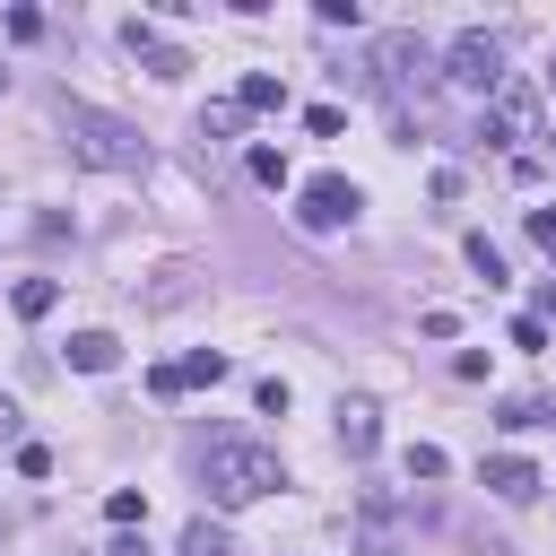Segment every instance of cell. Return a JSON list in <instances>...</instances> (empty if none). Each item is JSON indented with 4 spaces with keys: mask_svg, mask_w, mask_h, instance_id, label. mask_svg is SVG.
<instances>
[{
    "mask_svg": "<svg viewBox=\"0 0 556 556\" xmlns=\"http://www.w3.org/2000/svg\"><path fill=\"white\" fill-rule=\"evenodd\" d=\"M61 139H70V156L96 165V174H148V139H139L122 113H96V104L61 96Z\"/></svg>",
    "mask_w": 556,
    "mask_h": 556,
    "instance_id": "cell-1",
    "label": "cell"
},
{
    "mask_svg": "<svg viewBox=\"0 0 556 556\" xmlns=\"http://www.w3.org/2000/svg\"><path fill=\"white\" fill-rule=\"evenodd\" d=\"M200 486H208V504L243 513V504H261L269 486H287V469H278V452H269V443H208Z\"/></svg>",
    "mask_w": 556,
    "mask_h": 556,
    "instance_id": "cell-2",
    "label": "cell"
},
{
    "mask_svg": "<svg viewBox=\"0 0 556 556\" xmlns=\"http://www.w3.org/2000/svg\"><path fill=\"white\" fill-rule=\"evenodd\" d=\"M443 78H452V87H478V96H495V87H504V43H495L486 26H460V35L443 43Z\"/></svg>",
    "mask_w": 556,
    "mask_h": 556,
    "instance_id": "cell-3",
    "label": "cell"
},
{
    "mask_svg": "<svg viewBox=\"0 0 556 556\" xmlns=\"http://www.w3.org/2000/svg\"><path fill=\"white\" fill-rule=\"evenodd\" d=\"M356 208H365V191H356L348 174H313V182L295 191V226H304V235H339Z\"/></svg>",
    "mask_w": 556,
    "mask_h": 556,
    "instance_id": "cell-4",
    "label": "cell"
},
{
    "mask_svg": "<svg viewBox=\"0 0 556 556\" xmlns=\"http://www.w3.org/2000/svg\"><path fill=\"white\" fill-rule=\"evenodd\" d=\"M426 70H434V52H426L417 35H374V87H382V96H400V87L426 78Z\"/></svg>",
    "mask_w": 556,
    "mask_h": 556,
    "instance_id": "cell-5",
    "label": "cell"
},
{
    "mask_svg": "<svg viewBox=\"0 0 556 556\" xmlns=\"http://www.w3.org/2000/svg\"><path fill=\"white\" fill-rule=\"evenodd\" d=\"M530 122H539V96H530V78H504V87L486 96V139H530Z\"/></svg>",
    "mask_w": 556,
    "mask_h": 556,
    "instance_id": "cell-6",
    "label": "cell"
},
{
    "mask_svg": "<svg viewBox=\"0 0 556 556\" xmlns=\"http://www.w3.org/2000/svg\"><path fill=\"white\" fill-rule=\"evenodd\" d=\"M478 478H486V486H495L504 504H530V495L547 486V478H539V469H530L521 452H486V469H478Z\"/></svg>",
    "mask_w": 556,
    "mask_h": 556,
    "instance_id": "cell-7",
    "label": "cell"
},
{
    "mask_svg": "<svg viewBox=\"0 0 556 556\" xmlns=\"http://www.w3.org/2000/svg\"><path fill=\"white\" fill-rule=\"evenodd\" d=\"M122 43H130V52H139V61L156 70V78H182V70H191V61H182V52H174V43H165V35L148 26V17H130V26H122Z\"/></svg>",
    "mask_w": 556,
    "mask_h": 556,
    "instance_id": "cell-8",
    "label": "cell"
},
{
    "mask_svg": "<svg viewBox=\"0 0 556 556\" xmlns=\"http://www.w3.org/2000/svg\"><path fill=\"white\" fill-rule=\"evenodd\" d=\"M339 443H348V460H365V452L382 443V417H374V400H339Z\"/></svg>",
    "mask_w": 556,
    "mask_h": 556,
    "instance_id": "cell-9",
    "label": "cell"
},
{
    "mask_svg": "<svg viewBox=\"0 0 556 556\" xmlns=\"http://www.w3.org/2000/svg\"><path fill=\"white\" fill-rule=\"evenodd\" d=\"M70 365H78V374H113V365H122V339H113V330H78V339H70Z\"/></svg>",
    "mask_w": 556,
    "mask_h": 556,
    "instance_id": "cell-10",
    "label": "cell"
},
{
    "mask_svg": "<svg viewBox=\"0 0 556 556\" xmlns=\"http://www.w3.org/2000/svg\"><path fill=\"white\" fill-rule=\"evenodd\" d=\"M9 304H17V321H43V313L61 304V287H52V278H17V287H9Z\"/></svg>",
    "mask_w": 556,
    "mask_h": 556,
    "instance_id": "cell-11",
    "label": "cell"
},
{
    "mask_svg": "<svg viewBox=\"0 0 556 556\" xmlns=\"http://www.w3.org/2000/svg\"><path fill=\"white\" fill-rule=\"evenodd\" d=\"M235 104H243V113H278V104H287V87H278V78H269V70H252V78H243V96H235Z\"/></svg>",
    "mask_w": 556,
    "mask_h": 556,
    "instance_id": "cell-12",
    "label": "cell"
},
{
    "mask_svg": "<svg viewBox=\"0 0 556 556\" xmlns=\"http://www.w3.org/2000/svg\"><path fill=\"white\" fill-rule=\"evenodd\" d=\"M208 382H226V356L217 348H191L182 356V391H208Z\"/></svg>",
    "mask_w": 556,
    "mask_h": 556,
    "instance_id": "cell-13",
    "label": "cell"
},
{
    "mask_svg": "<svg viewBox=\"0 0 556 556\" xmlns=\"http://www.w3.org/2000/svg\"><path fill=\"white\" fill-rule=\"evenodd\" d=\"M547 417H556V400H504V417H495V426H513V434H521V426H547Z\"/></svg>",
    "mask_w": 556,
    "mask_h": 556,
    "instance_id": "cell-14",
    "label": "cell"
},
{
    "mask_svg": "<svg viewBox=\"0 0 556 556\" xmlns=\"http://www.w3.org/2000/svg\"><path fill=\"white\" fill-rule=\"evenodd\" d=\"M226 130H243V104H208L200 113V139H226Z\"/></svg>",
    "mask_w": 556,
    "mask_h": 556,
    "instance_id": "cell-15",
    "label": "cell"
},
{
    "mask_svg": "<svg viewBox=\"0 0 556 556\" xmlns=\"http://www.w3.org/2000/svg\"><path fill=\"white\" fill-rule=\"evenodd\" d=\"M469 269H478V278H486V287H495V278H504V252H495V243H486V235H469Z\"/></svg>",
    "mask_w": 556,
    "mask_h": 556,
    "instance_id": "cell-16",
    "label": "cell"
},
{
    "mask_svg": "<svg viewBox=\"0 0 556 556\" xmlns=\"http://www.w3.org/2000/svg\"><path fill=\"white\" fill-rule=\"evenodd\" d=\"M104 513L130 530V521H148V495H139V486H113V504H104Z\"/></svg>",
    "mask_w": 556,
    "mask_h": 556,
    "instance_id": "cell-17",
    "label": "cell"
},
{
    "mask_svg": "<svg viewBox=\"0 0 556 556\" xmlns=\"http://www.w3.org/2000/svg\"><path fill=\"white\" fill-rule=\"evenodd\" d=\"M443 469H452V460H443L434 443H408V478H443Z\"/></svg>",
    "mask_w": 556,
    "mask_h": 556,
    "instance_id": "cell-18",
    "label": "cell"
},
{
    "mask_svg": "<svg viewBox=\"0 0 556 556\" xmlns=\"http://www.w3.org/2000/svg\"><path fill=\"white\" fill-rule=\"evenodd\" d=\"M182 556H226V539H217L208 521H191V530H182Z\"/></svg>",
    "mask_w": 556,
    "mask_h": 556,
    "instance_id": "cell-19",
    "label": "cell"
},
{
    "mask_svg": "<svg viewBox=\"0 0 556 556\" xmlns=\"http://www.w3.org/2000/svg\"><path fill=\"white\" fill-rule=\"evenodd\" d=\"M252 174H261V182L278 191V182H287V156H278V148H252Z\"/></svg>",
    "mask_w": 556,
    "mask_h": 556,
    "instance_id": "cell-20",
    "label": "cell"
},
{
    "mask_svg": "<svg viewBox=\"0 0 556 556\" xmlns=\"http://www.w3.org/2000/svg\"><path fill=\"white\" fill-rule=\"evenodd\" d=\"M530 243H547V252H556V208H530Z\"/></svg>",
    "mask_w": 556,
    "mask_h": 556,
    "instance_id": "cell-21",
    "label": "cell"
},
{
    "mask_svg": "<svg viewBox=\"0 0 556 556\" xmlns=\"http://www.w3.org/2000/svg\"><path fill=\"white\" fill-rule=\"evenodd\" d=\"M104 556H148V547H139V539H130V530H122V539H113V547H104Z\"/></svg>",
    "mask_w": 556,
    "mask_h": 556,
    "instance_id": "cell-22",
    "label": "cell"
},
{
    "mask_svg": "<svg viewBox=\"0 0 556 556\" xmlns=\"http://www.w3.org/2000/svg\"><path fill=\"white\" fill-rule=\"evenodd\" d=\"M0 443H9V434H0Z\"/></svg>",
    "mask_w": 556,
    "mask_h": 556,
    "instance_id": "cell-23",
    "label": "cell"
},
{
    "mask_svg": "<svg viewBox=\"0 0 556 556\" xmlns=\"http://www.w3.org/2000/svg\"><path fill=\"white\" fill-rule=\"evenodd\" d=\"M547 78H556V70H547Z\"/></svg>",
    "mask_w": 556,
    "mask_h": 556,
    "instance_id": "cell-24",
    "label": "cell"
}]
</instances>
